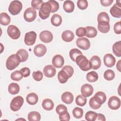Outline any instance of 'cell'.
I'll list each match as a JSON object with an SVG mask.
<instances>
[{"instance_id": "1", "label": "cell", "mask_w": 121, "mask_h": 121, "mask_svg": "<svg viewBox=\"0 0 121 121\" xmlns=\"http://www.w3.org/2000/svg\"><path fill=\"white\" fill-rule=\"evenodd\" d=\"M21 60L17 54H13L9 56L7 59L6 66L8 69L12 70L17 68L20 63Z\"/></svg>"}, {"instance_id": "2", "label": "cell", "mask_w": 121, "mask_h": 121, "mask_svg": "<svg viewBox=\"0 0 121 121\" xmlns=\"http://www.w3.org/2000/svg\"><path fill=\"white\" fill-rule=\"evenodd\" d=\"M76 62L80 69L83 71H88L91 69L89 60H88L86 56L82 54L79 55L77 57Z\"/></svg>"}, {"instance_id": "3", "label": "cell", "mask_w": 121, "mask_h": 121, "mask_svg": "<svg viewBox=\"0 0 121 121\" xmlns=\"http://www.w3.org/2000/svg\"><path fill=\"white\" fill-rule=\"evenodd\" d=\"M52 7L49 2H43L39 9V15L42 19H47L51 13Z\"/></svg>"}, {"instance_id": "4", "label": "cell", "mask_w": 121, "mask_h": 121, "mask_svg": "<svg viewBox=\"0 0 121 121\" xmlns=\"http://www.w3.org/2000/svg\"><path fill=\"white\" fill-rule=\"evenodd\" d=\"M22 9V4L18 0L12 1L9 7V11L12 15L18 14Z\"/></svg>"}, {"instance_id": "5", "label": "cell", "mask_w": 121, "mask_h": 121, "mask_svg": "<svg viewBox=\"0 0 121 121\" xmlns=\"http://www.w3.org/2000/svg\"><path fill=\"white\" fill-rule=\"evenodd\" d=\"M23 103V98L21 96H17L12 100L10 104V108L13 111H17L21 108Z\"/></svg>"}, {"instance_id": "6", "label": "cell", "mask_w": 121, "mask_h": 121, "mask_svg": "<svg viewBox=\"0 0 121 121\" xmlns=\"http://www.w3.org/2000/svg\"><path fill=\"white\" fill-rule=\"evenodd\" d=\"M36 17V11L33 8H28L25 10L24 13V18L28 22L33 21Z\"/></svg>"}, {"instance_id": "7", "label": "cell", "mask_w": 121, "mask_h": 121, "mask_svg": "<svg viewBox=\"0 0 121 121\" xmlns=\"http://www.w3.org/2000/svg\"><path fill=\"white\" fill-rule=\"evenodd\" d=\"M7 33L11 38L14 40L17 39L20 36L19 29L14 25H9L8 27Z\"/></svg>"}, {"instance_id": "8", "label": "cell", "mask_w": 121, "mask_h": 121, "mask_svg": "<svg viewBox=\"0 0 121 121\" xmlns=\"http://www.w3.org/2000/svg\"><path fill=\"white\" fill-rule=\"evenodd\" d=\"M37 35L34 31H30L25 34L24 42L26 45L30 46L33 45L36 40Z\"/></svg>"}, {"instance_id": "9", "label": "cell", "mask_w": 121, "mask_h": 121, "mask_svg": "<svg viewBox=\"0 0 121 121\" xmlns=\"http://www.w3.org/2000/svg\"><path fill=\"white\" fill-rule=\"evenodd\" d=\"M121 0H116V3L111 8L110 12L111 15L116 18H120L121 17Z\"/></svg>"}, {"instance_id": "10", "label": "cell", "mask_w": 121, "mask_h": 121, "mask_svg": "<svg viewBox=\"0 0 121 121\" xmlns=\"http://www.w3.org/2000/svg\"><path fill=\"white\" fill-rule=\"evenodd\" d=\"M76 44L78 48L84 50H88L90 47L89 40L84 37L78 38L76 41Z\"/></svg>"}, {"instance_id": "11", "label": "cell", "mask_w": 121, "mask_h": 121, "mask_svg": "<svg viewBox=\"0 0 121 121\" xmlns=\"http://www.w3.org/2000/svg\"><path fill=\"white\" fill-rule=\"evenodd\" d=\"M108 105L112 110H117L120 107L121 100L119 98L116 96H111L109 99Z\"/></svg>"}, {"instance_id": "12", "label": "cell", "mask_w": 121, "mask_h": 121, "mask_svg": "<svg viewBox=\"0 0 121 121\" xmlns=\"http://www.w3.org/2000/svg\"><path fill=\"white\" fill-rule=\"evenodd\" d=\"M40 40L45 43L51 42L53 39V35L52 33L47 30H44L41 32L39 35Z\"/></svg>"}, {"instance_id": "13", "label": "cell", "mask_w": 121, "mask_h": 121, "mask_svg": "<svg viewBox=\"0 0 121 121\" xmlns=\"http://www.w3.org/2000/svg\"><path fill=\"white\" fill-rule=\"evenodd\" d=\"M94 88L91 85L85 84L82 86L81 87V93L83 96L85 97H89L93 93Z\"/></svg>"}, {"instance_id": "14", "label": "cell", "mask_w": 121, "mask_h": 121, "mask_svg": "<svg viewBox=\"0 0 121 121\" xmlns=\"http://www.w3.org/2000/svg\"><path fill=\"white\" fill-rule=\"evenodd\" d=\"M104 62L106 67L111 68L115 65L116 59L112 54L107 53L104 57Z\"/></svg>"}, {"instance_id": "15", "label": "cell", "mask_w": 121, "mask_h": 121, "mask_svg": "<svg viewBox=\"0 0 121 121\" xmlns=\"http://www.w3.org/2000/svg\"><path fill=\"white\" fill-rule=\"evenodd\" d=\"M47 51L46 46L43 44H39L36 45L34 49V53L35 56L41 57L44 55Z\"/></svg>"}, {"instance_id": "16", "label": "cell", "mask_w": 121, "mask_h": 121, "mask_svg": "<svg viewBox=\"0 0 121 121\" xmlns=\"http://www.w3.org/2000/svg\"><path fill=\"white\" fill-rule=\"evenodd\" d=\"M55 68L51 65H48L45 66L43 69V72L44 76L48 78H52L56 74Z\"/></svg>"}, {"instance_id": "17", "label": "cell", "mask_w": 121, "mask_h": 121, "mask_svg": "<svg viewBox=\"0 0 121 121\" xmlns=\"http://www.w3.org/2000/svg\"><path fill=\"white\" fill-rule=\"evenodd\" d=\"M64 63V60L63 57L60 55H55L52 59V65L57 68H60L62 67Z\"/></svg>"}, {"instance_id": "18", "label": "cell", "mask_w": 121, "mask_h": 121, "mask_svg": "<svg viewBox=\"0 0 121 121\" xmlns=\"http://www.w3.org/2000/svg\"><path fill=\"white\" fill-rule=\"evenodd\" d=\"M89 62L91 69L96 70L99 69L101 65V60L100 58L97 55L92 56L89 60Z\"/></svg>"}, {"instance_id": "19", "label": "cell", "mask_w": 121, "mask_h": 121, "mask_svg": "<svg viewBox=\"0 0 121 121\" xmlns=\"http://www.w3.org/2000/svg\"><path fill=\"white\" fill-rule=\"evenodd\" d=\"M97 28L98 30L102 33H108L110 28V24L105 21H100L98 22Z\"/></svg>"}, {"instance_id": "20", "label": "cell", "mask_w": 121, "mask_h": 121, "mask_svg": "<svg viewBox=\"0 0 121 121\" xmlns=\"http://www.w3.org/2000/svg\"><path fill=\"white\" fill-rule=\"evenodd\" d=\"M61 98L63 102L68 104H71L74 99L73 95L69 92H65L63 93L61 95Z\"/></svg>"}, {"instance_id": "21", "label": "cell", "mask_w": 121, "mask_h": 121, "mask_svg": "<svg viewBox=\"0 0 121 121\" xmlns=\"http://www.w3.org/2000/svg\"><path fill=\"white\" fill-rule=\"evenodd\" d=\"M61 38L64 42H70L74 38V34L70 30H65L62 33Z\"/></svg>"}, {"instance_id": "22", "label": "cell", "mask_w": 121, "mask_h": 121, "mask_svg": "<svg viewBox=\"0 0 121 121\" xmlns=\"http://www.w3.org/2000/svg\"><path fill=\"white\" fill-rule=\"evenodd\" d=\"M26 100L28 104L30 105L35 104L38 101V95L34 93H31L27 95L26 97Z\"/></svg>"}, {"instance_id": "23", "label": "cell", "mask_w": 121, "mask_h": 121, "mask_svg": "<svg viewBox=\"0 0 121 121\" xmlns=\"http://www.w3.org/2000/svg\"><path fill=\"white\" fill-rule=\"evenodd\" d=\"M93 97L101 104H104L106 100V96L105 94L101 91H99L96 93Z\"/></svg>"}, {"instance_id": "24", "label": "cell", "mask_w": 121, "mask_h": 121, "mask_svg": "<svg viewBox=\"0 0 121 121\" xmlns=\"http://www.w3.org/2000/svg\"><path fill=\"white\" fill-rule=\"evenodd\" d=\"M63 8L65 11L67 13H71L74 11L75 5L74 3L71 0H66L64 1Z\"/></svg>"}, {"instance_id": "25", "label": "cell", "mask_w": 121, "mask_h": 121, "mask_svg": "<svg viewBox=\"0 0 121 121\" xmlns=\"http://www.w3.org/2000/svg\"><path fill=\"white\" fill-rule=\"evenodd\" d=\"M86 30V36L88 38H94L97 34V31L95 28L93 26H87L85 27Z\"/></svg>"}, {"instance_id": "26", "label": "cell", "mask_w": 121, "mask_h": 121, "mask_svg": "<svg viewBox=\"0 0 121 121\" xmlns=\"http://www.w3.org/2000/svg\"><path fill=\"white\" fill-rule=\"evenodd\" d=\"M43 108L46 111H51L54 107V103L50 99H44L42 104Z\"/></svg>"}, {"instance_id": "27", "label": "cell", "mask_w": 121, "mask_h": 121, "mask_svg": "<svg viewBox=\"0 0 121 121\" xmlns=\"http://www.w3.org/2000/svg\"><path fill=\"white\" fill-rule=\"evenodd\" d=\"M51 22L53 26H59L62 23V17L58 14H54L51 18Z\"/></svg>"}, {"instance_id": "28", "label": "cell", "mask_w": 121, "mask_h": 121, "mask_svg": "<svg viewBox=\"0 0 121 121\" xmlns=\"http://www.w3.org/2000/svg\"><path fill=\"white\" fill-rule=\"evenodd\" d=\"M69 78V77L68 76V74L63 69H62L59 72L58 74V79L60 83H65Z\"/></svg>"}, {"instance_id": "29", "label": "cell", "mask_w": 121, "mask_h": 121, "mask_svg": "<svg viewBox=\"0 0 121 121\" xmlns=\"http://www.w3.org/2000/svg\"><path fill=\"white\" fill-rule=\"evenodd\" d=\"M10 22V17L8 14L2 12L0 14V23L3 26L8 25Z\"/></svg>"}, {"instance_id": "30", "label": "cell", "mask_w": 121, "mask_h": 121, "mask_svg": "<svg viewBox=\"0 0 121 121\" xmlns=\"http://www.w3.org/2000/svg\"><path fill=\"white\" fill-rule=\"evenodd\" d=\"M20 87L19 85L15 83H11L8 86L9 92L11 95H16L19 93Z\"/></svg>"}, {"instance_id": "31", "label": "cell", "mask_w": 121, "mask_h": 121, "mask_svg": "<svg viewBox=\"0 0 121 121\" xmlns=\"http://www.w3.org/2000/svg\"><path fill=\"white\" fill-rule=\"evenodd\" d=\"M112 52L117 57L121 56V41H119L116 42L112 45Z\"/></svg>"}, {"instance_id": "32", "label": "cell", "mask_w": 121, "mask_h": 121, "mask_svg": "<svg viewBox=\"0 0 121 121\" xmlns=\"http://www.w3.org/2000/svg\"><path fill=\"white\" fill-rule=\"evenodd\" d=\"M29 121H39L41 120V115L39 112L36 111L30 112L27 116Z\"/></svg>"}, {"instance_id": "33", "label": "cell", "mask_w": 121, "mask_h": 121, "mask_svg": "<svg viewBox=\"0 0 121 121\" xmlns=\"http://www.w3.org/2000/svg\"><path fill=\"white\" fill-rule=\"evenodd\" d=\"M20 58L21 62L26 61L28 58V53L27 52L23 49L19 50L16 53Z\"/></svg>"}, {"instance_id": "34", "label": "cell", "mask_w": 121, "mask_h": 121, "mask_svg": "<svg viewBox=\"0 0 121 121\" xmlns=\"http://www.w3.org/2000/svg\"><path fill=\"white\" fill-rule=\"evenodd\" d=\"M86 78L89 82H94L97 80L98 78V75L96 72L92 71L86 74Z\"/></svg>"}, {"instance_id": "35", "label": "cell", "mask_w": 121, "mask_h": 121, "mask_svg": "<svg viewBox=\"0 0 121 121\" xmlns=\"http://www.w3.org/2000/svg\"><path fill=\"white\" fill-rule=\"evenodd\" d=\"M82 52L78 49L76 48H74L71 49L69 53V55L70 59L74 62H76V60L77 57L80 55H82Z\"/></svg>"}, {"instance_id": "36", "label": "cell", "mask_w": 121, "mask_h": 121, "mask_svg": "<svg viewBox=\"0 0 121 121\" xmlns=\"http://www.w3.org/2000/svg\"><path fill=\"white\" fill-rule=\"evenodd\" d=\"M97 21H105L109 23L110 18L108 14L105 12H100L97 16Z\"/></svg>"}, {"instance_id": "37", "label": "cell", "mask_w": 121, "mask_h": 121, "mask_svg": "<svg viewBox=\"0 0 121 121\" xmlns=\"http://www.w3.org/2000/svg\"><path fill=\"white\" fill-rule=\"evenodd\" d=\"M86 98L83 96L82 95H78L76 97V104L80 106H84L86 103Z\"/></svg>"}, {"instance_id": "38", "label": "cell", "mask_w": 121, "mask_h": 121, "mask_svg": "<svg viewBox=\"0 0 121 121\" xmlns=\"http://www.w3.org/2000/svg\"><path fill=\"white\" fill-rule=\"evenodd\" d=\"M97 113L93 111H88L85 115V119L88 121H95L96 120Z\"/></svg>"}, {"instance_id": "39", "label": "cell", "mask_w": 121, "mask_h": 121, "mask_svg": "<svg viewBox=\"0 0 121 121\" xmlns=\"http://www.w3.org/2000/svg\"><path fill=\"white\" fill-rule=\"evenodd\" d=\"M104 78L108 81L112 80L115 77L114 72L111 69L106 70L104 74Z\"/></svg>"}, {"instance_id": "40", "label": "cell", "mask_w": 121, "mask_h": 121, "mask_svg": "<svg viewBox=\"0 0 121 121\" xmlns=\"http://www.w3.org/2000/svg\"><path fill=\"white\" fill-rule=\"evenodd\" d=\"M72 114L75 118L77 119L81 118L83 115V110L78 107H75L72 111Z\"/></svg>"}, {"instance_id": "41", "label": "cell", "mask_w": 121, "mask_h": 121, "mask_svg": "<svg viewBox=\"0 0 121 121\" xmlns=\"http://www.w3.org/2000/svg\"><path fill=\"white\" fill-rule=\"evenodd\" d=\"M10 77L13 80L18 81L23 78V76L20 71L16 70L11 73Z\"/></svg>"}, {"instance_id": "42", "label": "cell", "mask_w": 121, "mask_h": 121, "mask_svg": "<svg viewBox=\"0 0 121 121\" xmlns=\"http://www.w3.org/2000/svg\"><path fill=\"white\" fill-rule=\"evenodd\" d=\"M89 104L90 105V107L92 108L93 109H98L100 108L101 106V104H100L99 103H98L93 97H92L89 100Z\"/></svg>"}, {"instance_id": "43", "label": "cell", "mask_w": 121, "mask_h": 121, "mask_svg": "<svg viewBox=\"0 0 121 121\" xmlns=\"http://www.w3.org/2000/svg\"><path fill=\"white\" fill-rule=\"evenodd\" d=\"M48 2L50 3L52 7L51 13H54L59 9V4L58 2L54 0H48Z\"/></svg>"}, {"instance_id": "44", "label": "cell", "mask_w": 121, "mask_h": 121, "mask_svg": "<svg viewBox=\"0 0 121 121\" xmlns=\"http://www.w3.org/2000/svg\"><path fill=\"white\" fill-rule=\"evenodd\" d=\"M43 3L42 0H32L31 1V6L35 9H40L41 6Z\"/></svg>"}, {"instance_id": "45", "label": "cell", "mask_w": 121, "mask_h": 121, "mask_svg": "<svg viewBox=\"0 0 121 121\" xmlns=\"http://www.w3.org/2000/svg\"><path fill=\"white\" fill-rule=\"evenodd\" d=\"M78 8L82 10H84L88 7V2L86 0H78L77 2Z\"/></svg>"}, {"instance_id": "46", "label": "cell", "mask_w": 121, "mask_h": 121, "mask_svg": "<svg viewBox=\"0 0 121 121\" xmlns=\"http://www.w3.org/2000/svg\"><path fill=\"white\" fill-rule=\"evenodd\" d=\"M33 77L34 79L37 81H41L43 78V75L42 72L40 70H37L36 71H34L32 74Z\"/></svg>"}, {"instance_id": "47", "label": "cell", "mask_w": 121, "mask_h": 121, "mask_svg": "<svg viewBox=\"0 0 121 121\" xmlns=\"http://www.w3.org/2000/svg\"><path fill=\"white\" fill-rule=\"evenodd\" d=\"M59 115V119L60 121H69L70 120V115L68 111H64L60 113Z\"/></svg>"}, {"instance_id": "48", "label": "cell", "mask_w": 121, "mask_h": 121, "mask_svg": "<svg viewBox=\"0 0 121 121\" xmlns=\"http://www.w3.org/2000/svg\"><path fill=\"white\" fill-rule=\"evenodd\" d=\"M62 69H63L64 71H65L66 72V73L68 75V76H69V78L71 77L73 75V73H74V69H73V68L69 65L65 66L64 67H63L62 68Z\"/></svg>"}, {"instance_id": "49", "label": "cell", "mask_w": 121, "mask_h": 121, "mask_svg": "<svg viewBox=\"0 0 121 121\" xmlns=\"http://www.w3.org/2000/svg\"><path fill=\"white\" fill-rule=\"evenodd\" d=\"M86 30L85 28L80 27H78L76 30V35L79 37H82L86 35Z\"/></svg>"}, {"instance_id": "50", "label": "cell", "mask_w": 121, "mask_h": 121, "mask_svg": "<svg viewBox=\"0 0 121 121\" xmlns=\"http://www.w3.org/2000/svg\"><path fill=\"white\" fill-rule=\"evenodd\" d=\"M67 110V108L66 106L63 104H60L57 106L56 108V112L58 114H60L62 112H63L64 111H66Z\"/></svg>"}, {"instance_id": "51", "label": "cell", "mask_w": 121, "mask_h": 121, "mask_svg": "<svg viewBox=\"0 0 121 121\" xmlns=\"http://www.w3.org/2000/svg\"><path fill=\"white\" fill-rule=\"evenodd\" d=\"M113 30L116 34H121V21L116 22L113 27Z\"/></svg>"}, {"instance_id": "52", "label": "cell", "mask_w": 121, "mask_h": 121, "mask_svg": "<svg viewBox=\"0 0 121 121\" xmlns=\"http://www.w3.org/2000/svg\"><path fill=\"white\" fill-rule=\"evenodd\" d=\"M20 71L22 74L23 77H25V78L28 77L30 74V70L27 67H25L21 69L20 70Z\"/></svg>"}, {"instance_id": "53", "label": "cell", "mask_w": 121, "mask_h": 121, "mask_svg": "<svg viewBox=\"0 0 121 121\" xmlns=\"http://www.w3.org/2000/svg\"><path fill=\"white\" fill-rule=\"evenodd\" d=\"M113 0H101L100 2L102 6L104 7H107L111 5L112 3Z\"/></svg>"}, {"instance_id": "54", "label": "cell", "mask_w": 121, "mask_h": 121, "mask_svg": "<svg viewBox=\"0 0 121 121\" xmlns=\"http://www.w3.org/2000/svg\"><path fill=\"white\" fill-rule=\"evenodd\" d=\"M95 121H105V118L104 115L101 114V113H97V117Z\"/></svg>"}, {"instance_id": "55", "label": "cell", "mask_w": 121, "mask_h": 121, "mask_svg": "<svg viewBox=\"0 0 121 121\" xmlns=\"http://www.w3.org/2000/svg\"><path fill=\"white\" fill-rule=\"evenodd\" d=\"M121 60H120L117 63V65H116V68H117V69L120 71L121 72Z\"/></svg>"}]
</instances>
